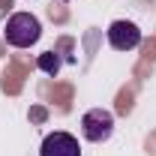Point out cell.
<instances>
[{
	"label": "cell",
	"instance_id": "obj_4",
	"mask_svg": "<svg viewBox=\"0 0 156 156\" xmlns=\"http://www.w3.org/2000/svg\"><path fill=\"white\" fill-rule=\"evenodd\" d=\"M39 156H81V147H78L75 135H69V132H51L42 141Z\"/></svg>",
	"mask_w": 156,
	"mask_h": 156
},
{
	"label": "cell",
	"instance_id": "obj_1",
	"mask_svg": "<svg viewBox=\"0 0 156 156\" xmlns=\"http://www.w3.org/2000/svg\"><path fill=\"white\" fill-rule=\"evenodd\" d=\"M39 36H42V24H39L36 15H30V12L9 15V21H6V42L12 48H30V45L39 42Z\"/></svg>",
	"mask_w": 156,
	"mask_h": 156
},
{
	"label": "cell",
	"instance_id": "obj_2",
	"mask_svg": "<svg viewBox=\"0 0 156 156\" xmlns=\"http://www.w3.org/2000/svg\"><path fill=\"white\" fill-rule=\"evenodd\" d=\"M81 132L87 141H108L111 132H114V114L108 111V108H90V111H84L81 117Z\"/></svg>",
	"mask_w": 156,
	"mask_h": 156
},
{
	"label": "cell",
	"instance_id": "obj_3",
	"mask_svg": "<svg viewBox=\"0 0 156 156\" xmlns=\"http://www.w3.org/2000/svg\"><path fill=\"white\" fill-rule=\"evenodd\" d=\"M108 45L114 48V51H132L141 45V30H138V24L132 21H111V27H108Z\"/></svg>",
	"mask_w": 156,
	"mask_h": 156
},
{
	"label": "cell",
	"instance_id": "obj_5",
	"mask_svg": "<svg viewBox=\"0 0 156 156\" xmlns=\"http://www.w3.org/2000/svg\"><path fill=\"white\" fill-rule=\"evenodd\" d=\"M39 69H42V72H48V75H57V69H60V57L54 54V51H45V54H39Z\"/></svg>",
	"mask_w": 156,
	"mask_h": 156
}]
</instances>
